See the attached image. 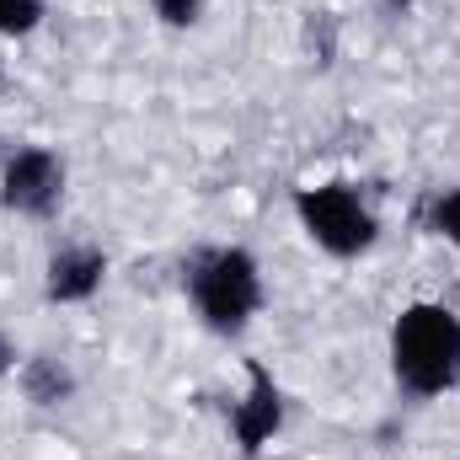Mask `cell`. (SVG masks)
Instances as JSON below:
<instances>
[{
	"instance_id": "6da1fadb",
	"label": "cell",
	"mask_w": 460,
	"mask_h": 460,
	"mask_svg": "<svg viewBox=\"0 0 460 460\" xmlns=\"http://www.w3.org/2000/svg\"><path fill=\"white\" fill-rule=\"evenodd\" d=\"M391 369L407 396H439L460 385V316L450 305H407L391 327Z\"/></svg>"
},
{
	"instance_id": "7a4b0ae2",
	"label": "cell",
	"mask_w": 460,
	"mask_h": 460,
	"mask_svg": "<svg viewBox=\"0 0 460 460\" xmlns=\"http://www.w3.org/2000/svg\"><path fill=\"white\" fill-rule=\"evenodd\" d=\"M188 295L204 316L209 332L235 338L257 305H262V273H257V257L241 252V246H215V252H199L188 262Z\"/></svg>"
},
{
	"instance_id": "3957f363",
	"label": "cell",
	"mask_w": 460,
	"mask_h": 460,
	"mask_svg": "<svg viewBox=\"0 0 460 460\" xmlns=\"http://www.w3.org/2000/svg\"><path fill=\"white\" fill-rule=\"evenodd\" d=\"M295 215H300L305 235H311L322 252H332V257H358V252H369L375 235H380L375 215H369V204L358 199L353 182L300 188V193H295Z\"/></svg>"
},
{
	"instance_id": "277c9868",
	"label": "cell",
	"mask_w": 460,
	"mask_h": 460,
	"mask_svg": "<svg viewBox=\"0 0 460 460\" xmlns=\"http://www.w3.org/2000/svg\"><path fill=\"white\" fill-rule=\"evenodd\" d=\"M65 199V161L43 145H27V150H11L5 155V172H0V204L11 215H27V220H49Z\"/></svg>"
},
{
	"instance_id": "5b68a950",
	"label": "cell",
	"mask_w": 460,
	"mask_h": 460,
	"mask_svg": "<svg viewBox=\"0 0 460 460\" xmlns=\"http://www.w3.org/2000/svg\"><path fill=\"white\" fill-rule=\"evenodd\" d=\"M246 380H252V391L230 407V434H235L241 456H257L284 423V396H279V385L262 364H246Z\"/></svg>"
},
{
	"instance_id": "8992f818",
	"label": "cell",
	"mask_w": 460,
	"mask_h": 460,
	"mask_svg": "<svg viewBox=\"0 0 460 460\" xmlns=\"http://www.w3.org/2000/svg\"><path fill=\"white\" fill-rule=\"evenodd\" d=\"M108 279V257L97 246H59L49 257V273H43V289L49 300L59 305H75V300H92Z\"/></svg>"
},
{
	"instance_id": "52a82bcc",
	"label": "cell",
	"mask_w": 460,
	"mask_h": 460,
	"mask_svg": "<svg viewBox=\"0 0 460 460\" xmlns=\"http://www.w3.org/2000/svg\"><path fill=\"white\" fill-rule=\"evenodd\" d=\"M22 391L32 407H59L75 396V375L54 353H32V358H22Z\"/></svg>"
},
{
	"instance_id": "ba28073f",
	"label": "cell",
	"mask_w": 460,
	"mask_h": 460,
	"mask_svg": "<svg viewBox=\"0 0 460 460\" xmlns=\"http://www.w3.org/2000/svg\"><path fill=\"white\" fill-rule=\"evenodd\" d=\"M429 230H434V235H445L450 246H460V188L434 193V204H429Z\"/></svg>"
},
{
	"instance_id": "9c48e42d",
	"label": "cell",
	"mask_w": 460,
	"mask_h": 460,
	"mask_svg": "<svg viewBox=\"0 0 460 460\" xmlns=\"http://www.w3.org/2000/svg\"><path fill=\"white\" fill-rule=\"evenodd\" d=\"M43 22V0H0V32L22 38Z\"/></svg>"
},
{
	"instance_id": "30bf717a",
	"label": "cell",
	"mask_w": 460,
	"mask_h": 460,
	"mask_svg": "<svg viewBox=\"0 0 460 460\" xmlns=\"http://www.w3.org/2000/svg\"><path fill=\"white\" fill-rule=\"evenodd\" d=\"M150 11L166 22V27H193L204 16V0H150Z\"/></svg>"
},
{
	"instance_id": "8fae6325",
	"label": "cell",
	"mask_w": 460,
	"mask_h": 460,
	"mask_svg": "<svg viewBox=\"0 0 460 460\" xmlns=\"http://www.w3.org/2000/svg\"><path fill=\"white\" fill-rule=\"evenodd\" d=\"M11 369H16V343L0 332V375H11Z\"/></svg>"
},
{
	"instance_id": "7c38bea8",
	"label": "cell",
	"mask_w": 460,
	"mask_h": 460,
	"mask_svg": "<svg viewBox=\"0 0 460 460\" xmlns=\"http://www.w3.org/2000/svg\"><path fill=\"white\" fill-rule=\"evenodd\" d=\"M396 5H407V0H396Z\"/></svg>"
}]
</instances>
